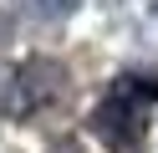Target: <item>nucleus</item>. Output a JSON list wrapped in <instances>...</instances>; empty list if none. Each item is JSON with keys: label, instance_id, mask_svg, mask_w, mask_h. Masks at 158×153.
<instances>
[{"label": "nucleus", "instance_id": "f03ea898", "mask_svg": "<svg viewBox=\"0 0 158 153\" xmlns=\"http://www.w3.org/2000/svg\"><path fill=\"white\" fill-rule=\"evenodd\" d=\"M61 77H66V71L56 66V61H46V56L21 61V66L10 71V82H5V112H15V117L41 112L46 102L61 92Z\"/></svg>", "mask_w": 158, "mask_h": 153}, {"label": "nucleus", "instance_id": "f257e3e1", "mask_svg": "<svg viewBox=\"0 0 158 153\" xmlns=\"http://www.w3.org/2000/svg\"><path fill=\"white\" fill-rule=\"evenodd\" d=\"M153 102H158V77H117L92 122H97V133H102L112 148H133L148 133Z\"/></svg>", "mask_w": 158, "mask_h": 153}]
</instances>
